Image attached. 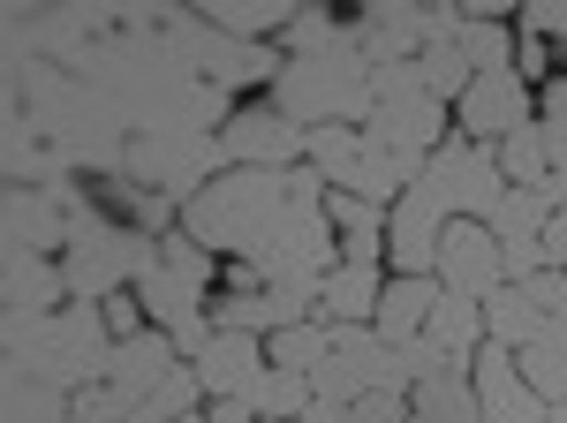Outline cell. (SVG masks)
<instances>
[{
  "label": "cell",
  "mask_w": 567,
  "mask_h": 423,
  "mask_svg": "<svg viewBox=\"0 0 567 423\" xmlns=\"http://www.w3.org/2000/svg\"><path fill=\"white\" fill-rule=\"evenodd\" d=\"M272 114L280 122L310 128H355L379 114V99H371V53H363V31L341 23V39L326 45V53H296L280 76H272Z\"/></svg>",
  "instance_id": "cell-1"
},
{
  "label": "cell",
  "mask_w": 567,
  "mask_h": 423,
  "mask_svg": "<svg viewBox=\"0 0 567 423\" xmlns=\"http://www.w3.org/2000/svg\"><path fill=\"white\" fill-rule=\"evenodd\" d=\"M8 371H31V379H53L69 393L84 385H106L114 371V326L99 302H76V310H8Z\"/></svg>",
  "instance_id": "cell-2"
},
{
  "label": "cell",
  "mask_w": 567,
  "mask_h": 423,
  "mask_svg": "<svg viewBox=\"0 0 567 423\" xmlns=\"http://www.w3.org/2000/svg\"><path fill=\"white\" fill-rule=\"evenodd\" d=\"M288 197H296L288 189V167H227L182 205V235L205 243V250L258 257L265 235L288 219Z\"/></svg>",
  "instance_id": "cell-3"
},
{
  "label": "cell",
  "mask_w": 567,
  "mask_h": 423,
  "mask_svg": "<svg viewBox=\"0 0 567 423\" xmlns=\"http://www.w3.org/2000/svg\"><path fill=\"white\" fill-rule=\"evenodd\" d=\"M159 272V235H144V227H122V219H106V212L76 205V235H69V250H61V280H69V296L76 302H106L136 288V280H152Z\"/></svg>",
  "instance_id": "cell-4"
},
{
  "label": "cell",
  "mask_w": 567,
  "mask_h": 423,
  "mask_svg": "<svg viewBox=\"0 0 567 423\" xmlns=\"http://www.w3.org/2000/svg\"><path fill=\"white\" fill-rule=\"evenodd\" d=\"M159 31H167V45L182 53V69H189L197 84H219V91H227V84H258V76H280V69H288L272 45L227 39V31L205 23L197 8H167V23H159Z\"/></svg>",
  "instance_id": "cell-5"
},
{
  "label": "cell",
  "mask_w": 567,
  "mask_h": 423,
  "mask_svg": "<svg viewBox=\"0 0 567 423\" xmlns=\"http://www.w3.org/2000/svg\"><path fill=\"white\" fill-rule=\"evenodd\" d=\"M235 159H227V144L219 136H159V128H144V136H130V182H144V189H159V197H175V205H189L213 174H227Z\"/></svg>",
  "instance_id": "cell-6"
},
{
  "label": "cell",
  "mask_w": 567,
  "mask_h": 423,
  "mask_svg": "<svg viewBox=\"0 0 567 423\" xmlns=\"http://www.w3.org/2000/svg\"><path fill=\"white\" fill-rule=\"evenodd\" d=\"M205 280H213V250L205 243H189V235H159V272L152 280H136V302H144V318L152 326H189V318H205Z\"/></svg>",
  "instance_id": "cell-7"
},
{
  "label": "cell",
  "mask_w": 567,
  "mask_h": 423,
  "mask_svg": "<svg viewBox=\"0 0 567 423\" xmlns=\"http://www.w3.org/2000/svg\"><path fill=\"white\" fill-rule=\"evenodd\" d=\"M424 182L446 197V212H454V219H484V227H492V212H499V197H507L499 152H492V144H470V136L439 144L432 167H424Z\"/></svg>",
  "instance_id": "cell-8"
},
{
  "label": "cell",
  "mask_w": 567,
  "mask_h": 423,
  "mask_svg": "<svg viewBox=\"0 0 567 423\" xmlns=\"http://www.w3.org/2000/svg\"><path fill=\"white\" fill-rule=\"evenodd\" d=\"M432 280L446 296L462 302H484L492 288H507V265H499V235L484 219H446L439 235V257H432Z\"/></svg>",
  "instance_id": "cell-9"
},
{
  "label": "cell",
  "mask_w": 567,
  "mask_h": 423,
  "mask_svg": "<svg viewBox=\"0 0 567 423\" xmlns=\"http://www.w3.org/2000/svg\"><path fill=\"white\" fill-rule=\"evenodd\" d=\"M545 227H553V197H545V189H507V197H499L492 235H499V265H507V280L545 272Z\"/></svg>",
  "instance_id": "cell-10"
},
{
  "label": "cell",
  "mask_w": 567,
  "mask_h": 423,
  "mask_svg": "<svg viewBox=\"0 0 567 423\" xmlns=\"http://www.w3.org/2000/svg\"><path fill=\"white\" fill-rule=\"evenodd\" d=\"M219 144H227L235 167H303L310 159V136L296 122H280L272 106H243L235 122L219 128Z\"/></svg>",
  "instance_id": "cell-11"
},
{
  "label": "cell",
  "mask_w": 567,
  "mask_h": 423,
  "mask_svg": "<svg viewBox=\"0 0 567 423\" xmlns=\"http://www.w3.org/2000/svg\"><path fill=\"white\" fill-rule=\"evenodd\" d=\"M470 379H477V423H545V401L523 385L515 348H507V340H484Z\"/></svg>",
  "instance_id": "cell-12"
},
{
  "label": "cell",
  "mask_w": 567,
  "mask_h": 423,
  "mask_svg": "<svg viewBox=\"0 0 567 423\" xmlns=\"http://www.w3.org/2000/svg\"><path fill=\"white\" fill-rule=\"evenodd\" d=\"M8 250H39V257H61L69 235H76V205H61L53 189H8Z\"/></svg>",
  "instance_id": "cell-13"
},
{
  "label": "cell",
  "mask_w": 567,
  "mask_h": 423,
  "mask_svg": "<svg viewBox=\"0 0 567 423\" xmlns=\"http://www.w3.org/2000/svg\"><path fill=\"white\" fill-rule=\"evenodd\" d=\"M446 197H439L432 182H416V189H401V205H393V265L401 272H432V257H439V235H446Z\"/></svg>",
  "instance_id": "cell-14"
},
{
  "label": "cell",
  "mask_w": 567,
  "mask_h": 423,
  "mask_svg": "<svg viewBox=\"0 0 567 423\" xmlns=\"http://www.w3.org/2000/svg\"><path fill=\"white\" fill-rule=\"evenodd\" d=\"M182 363V348L167 326H144V333L114 340V371H106V385L122 393V401H152L159 385H167V371Z\"/></svg>",
  "instance_id": "cell-15"
},
{
  "label": "cell",
  "mask_w": 567,
  "mask_h": 423,
  "mask_svg": "<svg viewBox=\"0 0 567 423\" xmlns=\"http://www.w3.org/2000/svg\"><path fill=\"white\" fill-rule=\"evenodd\" d=\"M462 128H470V144H499V136L529 128V84L523 76H477L462 91Z\"/></svg>",
  "instance_id": "cell-16"
},
{
  "label": "cell",
  "mask_w": 567,
  "mask_h": 423,
  "mask_svg": "<svg viewBox=\"0 0 567 423\" xmlns=\"http://www.w3.org/2000/svg\"><path fill=\"white\" fill-rule=\"evenodd\" d=\"M355 31H363V53H371V69L379 61H416L424 53V8H409V0H371V8H355Z\"/></svg>",
  "instance_id": "cell-17"
},
{
  "label": "cell",
  "mask_w": 567,
  "mask_h": 423,
  "mask_svg": "<svg viewBox=\"0 0 567 423\" xmlns=\"http://www.w3.org/2000/svg\"><path fill=\"white\" fill-rule=\"evenodd\" d=\"M227 122H235V114H227V91L189 76L182 91H167V99L136 122V136H144V128H159V136H213V128H227Z\"/></svg>",
  "instance_id": "cell-18"
},
{
  "label": "cell",
  "mask_w": 567,
  "mask_h": 423,
  "mask_svg": "<svg viewBox=\"0 0 567 423\" xmlns=\"http://www.w3.org/2000/svg\"><path fill=\"white\" fill-rule=\"evenodd\" d=\"M424 152H393V144H379V136H363V159H355V182L349 197H363V205H386V197H401V189H416L424 182Z\"/></svg>",
  "instance_id": "cell-19"
},
{
  "label": "cell",
  "mask_w": 567,
  "mask_h": 423,
  "mask_svg": "<svg viewBox=\"0 0 567 423\" xmlns=\"http://www.w3.org/2000/svg\"><path fill=\"white\" fill-rule=\"evenodd\" d=\"M379 265H333L326 288H318V318L326 326H371L379 318Z\"/></svg>",
  "instance_id": "cell-20"
},
{
  "label": "cell",
  "mask_w": 567,
  "mask_h": 423,
  "mask_svg": "<svg viewBox=\"0 0 567 423\" xmlns=\"http://www.w3.org/2000/svg\"><path fill=\"white\" fill-rule=\"evenodd\" d=\"M439 288L432 272H401L386 296H379V340H416L424 326H432V310H439Z\"/></svg>",
  "instance_id": "cell-21"
},
{
  "label": "cell",
  "mask_w": 567,
  "mask_h": 423,
  "mask_svg": "<svg viewBox=\"0 0 567 423\" xmlns=\"http://www.w3.org/2000/svg\"><path fill=\"white\" fill-rule=\"evenodd\" d=\"M265 371L258 355V333H213V348L197 355V379H205V393L213 401H227V393H243V385Z\"/></svg>",
  "instance_id": "cell-22"
},
{
  "label": "cell",
  "mask_w": 567,
  "mask_h": 423,
  "mask_svg": "<svg viewBox=\"0 0 567 423\" xmlns=\"http://www.w3.org/2000/svg\"><path fill=\"white\" fill-rule=\"evenodd\" d=\"M0 288H8V310H53V302L69 296V280H61V257H39V250H8V272H0Z\"/></svg>",
  "instance_id": "cell-23"
},
{
  "label": "cell",
  "mask_w": 567,
  "mask_h": 423,
  "mask_svg": "<svg viewBox=\"0 0 567 423\" xmlns=\"http://www.w3.org/2000/svg\"><path fill=\"white\" fill-rule=\"evenodd\" d=\"M326 219H333V235H341V265H379V250H386L379 205H363L349 189H326Z\"/></svg>",
  "instance_id": "cell-24"
},
{
  "label": "cell",
  "mask_w": 567,
  "mask_h": 423,
  "mask_svg": "<svg viewBox=\"0 0 567 423\" xmlns=\"http://www.w3.org/2000/svg\"><path fill=\"white\" fill-rule=\"evenodd\" d=\"M0 423H76V393L53 379H31V371H8Z\"/></svg>",
  "instance_id": "cell-25"
},
{
  "label": "cell",
  "mask_w": 567,
  "mask_h": 423,
  "mask_svg": "<svg viewBox=\"0 0 567 423\" xmlns=\"http://www.w3.org/2000/svg\"><path fill=\"white\" fill-rule=\"evenodd\" d=\"M235 401H243L250 416H265V423H296V416L310 409V401H318V393H310L303 371H280V363H265V371H258L250 385H243Z\"/></svg>",
  "instance_id": "cell-26"
},
{
  "label": "cell",
  "mask_w": 567,
  "mask_h": 423,
  "mask_svg": "<svg viewBox=\"0 0 567 423\" xmlns=\"http://www.w3.org/2000/svg\"><path fill=\"white\" fill-rule=\"evenodd\" d=\"M409 423H477V379L432 371V379L409 393Z\"/></svg>",
  "instance_id": "cell-27"
},
{
  "label": "cell",
  "mask_w": 567,
  "mask_h": 423,
  "mask_svg": "<svg viewBox=\"0 0 567 423\" xmlns=\"http://www.w3.org/2000/svg\"><path fill=\"white\" fill-rule=\"evenodd\" d=\"M484 340H507V348L523 355L529 340H545V310L507 280V288H492V296H484Z\"/></svg>",
  "instance_id": "cell-28"
},
{
  "label": "cell",
  "mask_w": 567,
  "mask_h": 423,
  "mask_svg": "<svg viewBox=\"0 0 567 423\" xmlns=\"http://www.w3.org/2000/svg\"><path fill=\"white\" fill-rule=\"evenodd\" d=\"M205 23H219L227 39L265 45L272 31H288V23H296V8H288V0H213V8H205Z\"/></svg>",
  "instance_id": "cell-29"
},
{
  "label": "cell",
  "mask_w": 567,
  "mask_h": 423,
  "mask_svg": "<svg viewBox=\"0 0 567 423\" xmlns=\"http://www.w3.org/2000/svg\"><path fill=\"white\" fill-rule=\"evenodd\" d=\"M515 371H523V385L553 409V401H567V333L560 326H545V340H529L523 355H515Z\"/></svg>",
  "instance_id": "cell-30"
},
{
  "label": "cell",
  "mask_w": 567,
  "mask_h": 423,
  "mask_svg": "<svg viewBox=\"0 0 567 423\" xmlns=\"http://www.w3.org/2000/svg\"><path fill=\"white\" fill-rule=\"evenodd\" d=\"M424 340H439L446 355H477V348H484V302L439 296V310H432V326H424Z\"/></svg>",
  "instance_id": "cell-31"
},
{
  "label": "cell",
  "mask_w": 567,
  "mask_h": 423,
  "mask_svg": "<svg viewBox=\"0 0 567 423\" xmlns=\"http://www.w3.org/2000/svg\"><path fill=\"white\" fill-rule=\"evenodd\" d=\"M355 159H363V128H310V167L326 174V189H349L355 182Z\"/></svg>",
  "instance_id": "cell-32"
},
{
  "label": "cell",
  "mask_w": 567,
  "mask_h": 423,
  "mask_svg": "<svg viewBox=\"0 0 567 423\" xmlns=\"http://www.w3.org/2000/svg\"><path fill=\"white\" fill-rule=\"evenodd\" d=\"M454 45H462L470 76H515V39H507V23H477V16H470V31Z\"/></svg>",
  "instance_id": "cell-33"
},
{
  "label": "cell",
  "mask_w": 567,
  "mask_h": 423,
  "mask_svg": "<svg viewBox=\"0 0 567 423\" xmlns=\"http://www.w3.org/2000/svg\"><path fill=\"white\" fill-rule=\"evenodd\" d=\"M499 174H507V189H545L553 159H545V136H537V122L515 128V136H499Z\"/></svg>",
  "instance_id": "cell-34"
},
{
  "label": "cell",
  "mask_w": 567,
  "mask_h": 423,
  "mask_svg": "<svg viewBox=\"0 0 567 423\" xmlns=\"http://www.w3.org/2000/svg\"><path fill=\"white\" fill-rule=\"evenodd\" d=\"M326 355H333V326H326V318H318V326H288V333H272V363H280V371H303V379H310Z\"/></svg>",
  "instance_id": "cell-35"
},
{
  "label": "cell",
  "mask_w": 567,
  "mask_h": 423,
  "mask_svg": "<svg viewBox=\"0 0 567 423\" xmlns=\"http://www.w3.org/2000/svg\"><path fill=\"white\" fill-rule=\"evenodd\" d=\"M416 69H424V91H432L439 106L477 84V76H470V61H462V45H424V53H416Z\"/></svg>",
  "instance_id": "cell-36"
},
{
  "label": "cell",
  "mask_w": 567,
  "mask_h": 423,
  "mask_svg": "<svg viewBox=\"0 0 567 423\" xmlns=\"http://www.w3.org/2000/svg\"><path fill=\"white\" fill-rule=\"evenodd\" d=\"M213 333H272L265 296H258V288H227V296L213 302Z\"/></svg>",
  "instance_id": "cell-37"
},
{
  "label": "cell",
  "mask_w": 567,
  "mask_h": 423,
  "mask_svg": "<svg viewBox=\"0 0 567 423\" xmlns=\"http://www.w3.org/2000/svg\"><path fill=\"white\" fill-rule=\"evenodd\" d=\"M333 39H341V23H333L326 8H296V23L280 31V61H296V53H326Z\"/></svg>",
  "instance_id": "cell-38"
},
{
  "label": "cell",
  "mask_w": 567,
  "mask_h": 423,
  "mask_svg": "<svg viewBox=\"0 0 567 423\" xmlns=\"http://www.w3.org/2000/svg\"><path fill=\"white\" fill-rule=\"evenodd\" d=\"M515 288H523V296L545 310V326H560V333H567V272H553V265H545V272L515 280Z\"/></svg>",
  "instance_id": "cell-39"
},
{
  "label": "cell",
  "mask_w": 567,
  "mask_h": 423,
  "mask_svg": "<svg viewBox=\"0 0 567 423\" xmlns=\"http://www.w3.org/2000/svg\"><path fill=\"white\" fill-rule=\"evenodd\" d=\"M130 409L136 401H122L114 385H84L76 393V423H130Z\"/></svg>",
  "instance_id": "cell-40"
},
{
  "label": "cell",
  "mask_w": 567,
  "mask_h": 423,
  "mask_svg": "<svg viewBox=\"0 0 567 423\" xmlns=\"http://www.w3.org/2000/svg\"><path fill=\"white\" fill-rule=\"evenodd\" d=\"M355 423H409V393H363Z\"/></svg>",
  "instance_id": "cell-41"
},
{
  "label": "cell",
  "mask_w": 567,
  "mask_h": 423,
  "mask_svg": "<svg viewBox=\"0 0 567 423\" xmlns=\"http://www.w3.org/2000/svg\"><path fill=\"white\" fill-rule=\"evenodd\" d=\"M523 23L537 39H567V0H537V8H523Z\"/></svg>",
  "instance_id": "cell-42"
},
{
  "label": "cell",
  "mask_w": 567,
  "mask_h": 423,
  "mask_svg": "<svg viewBox=\"0 0 567 423\" xmlns=\"http://www.w3.org/2000/svg\"><path fill=\"white\" fill-rule=\"evenodd\" d=\"M99 310H106V326H114V340L144 333V318H136V310H144V302H136V296H106V302H99Z\"/></svg>",
  "instance_id": "cell-43"
},
{
  "label": "cell",
  "mask_w": 567,
  "mask_h": 423,
  "mask_svg": "<svg viewBox=\"0 0 567 423\" xmlns=\"http://www.w3.org/2000/svg\"><path fill=\"white\" fill-rule=\"evenodd\" d=\"M296 423H355V409H341V401H310Z\"/></svg>",
  "instance_id": "cell-44"
},
{
  "label": "cell",
  "mask_w": 567,
  "mask_h": 423,
  "mask_svg": "<svg viewBox=\"0 0 567 423\" xmlns=\"http://www.w3.org/2000/svg\"><path fill=\"white\" fill-rule=\"evenodd\" d=\"M205 423H265V416H250V409L227 393V401H213V416H205Z\"/></svg>",
  "instance_id": "cell-45"
},
{
  "label": "cell",
  "mask_w": 567,
  "mask_h": 423,
  "mask_svg": "<svg viewBox=\"0 0 567 423\" xmlns=\"http://www.w3.org/2000/svg\"><path fill=\"white\" fill-rule=\"evenodd\" d=\"M545 197H553V212H567V167L545 174Z\"/></svg>",
  "instance_id": "cell-46"
},
{
  "label": "cell",
  "mask_w": 567,
  "mask_h": 423,
  "mask_svg": "<svg viewBox=\"0 0 567 423\" xmlns=\"http://www.w3.org/2000/svg\"><path fill=\"white\" fill-rule=\"evenodd\" d=\"M545 423H567V401H553V409H545Z\"/></svg>",
  "instance_id": "cell-47"
},
{
  "label": "cell",
  "mask_w": 567,
  "mask_h": 423,
  "mask_svg": "<svg viewBox=\"0 0 567 423\" xmlns=\"http://www.w3.org/2000/svg\"><path fill=\"white\" fill-rule=\"evenodd\" d=\"M182 423H197V416H182Z\"/></svg>",
  "instance_id": "cell-48"
}]
</instances>
